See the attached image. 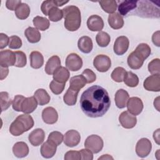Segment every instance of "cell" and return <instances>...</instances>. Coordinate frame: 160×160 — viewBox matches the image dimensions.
Returning a JSON list of instances; mask_svg holds the SVG:
<instances>
[{"mask_svg":"<svg viewBox=\"0 0 160 160\" xmlns=\"http://www.w3.org/2000/svg\"><path fill=\"white\" fill-rule=\"evenodd\" d=\"M80 106L83 112L88 117L99 118L108 111L111 100L104 88L94 85L82 92L80 98Z\"/></svg>","mask_w":160,"mask_h":160,"instance_id":"cell-1","label":"cell"},{"mask_svg":"<svg viewBox=\"0 0 160 160\" xmlns=\"http://www.w3.org/2000/svg\"><path fill=\"white\" fill-rule=\"evenodd\" d=\"M62 11L64 18L65 28L69 31H77L81 24V15L79 9L75 6H68Z\"/></svg>","mask_w":160,"mask_h":160,"instance_id":"cell-2","label":"cell"},{"mask_svg":"<svg viewBox=\"0 0 160 160\" xmlns=\"http://www.w3.org/2000/svg\"><path fill=\"white\" fill-rule=\"evenodd\" d=\"M34 124L32 116L24 113L18 116L11 123L9 127V132L14 136H19L31 129Z\"/></svg>","mask_w":160,"mask_h":160,"instance_id":"cell-3","label":"cell"},{"mask_svg":"<svg viewBox=\"0 0 160 160\" xmlns=\"http://www.w3.org/2000/svg\"><path fill=\"white\" fill-rule=\"evenodd\" d=\"M135 9H136V11L132 12L131 14H135L142 18H159V8L158 6L155 5L154 2L137 1V7Z\"/></svg>","mask_w":160,"mask_h":160,"instance_id":"cell-4","label":"cell"},{"mask_svg":"<svg viewBox=\"0 0 160 160\" xmlns=\"http://www.w3.org/2000/svg\"><path fill=\"white\" fill-rule=\"evenodd\" d=\"M104 146L102 139L98 135L92 134L89 136L84 142L86 148L91 150L93 153H98L100 152Z\"/></svg>","mask_w":160,"mask_h":160,"instance_id":"cell-5","label":"cell"},{"mask_svg":"<svg viewBox=\"0 0 160 160\" xmlns=\"http://www.w3.org/2000/svg\"><path fill=\"white\" fill-rule=\"evenodd\" d=\"M94 68L99 72H104L109 70L111 66V60L109 56L104 54L96 56L93 61Z\"/></svg>","mask_w":160,"mask_h":160,"instance_id":"cell-6","label":"cell"},{"mask_svg":"<svg viewBox=\"0 0 160 160\" xmlns=\"http://www.w3.org/2000/svg\"><path fill=\"white\" fill-rule=\"evenodd\" d=\"M151 149V142L148 138H145L140 139L136 145V154L141 158L147 157L149 154Z\"/></svg>","mask_w":160,"mask_h":160,"instance_id":"cell-7","label":"cell"},{"mask_svg":"<svg viewBox=\"0 0 160 160\" xmlns=\"http://www.w3.org/2000/svg\"><path fill=\"white\" fill-rule=\"evenodd\" d=\"M66 66L71 71H77L82 68V60L78 54L71 53L66 59Z\"/></svg>","mask_w":160,"mask_h":160,"instance_id":"cell-8","label":"cell"},{"mask_svg":"<svg viewBox=\"0 0 160 160\" xmlns=\"http://www.w3.org/2000/svg\"><path fill=\"white\" fill-rule=\"evenodd\" d=\"M16 59L15 52L9 49L1 50L0 52V65L2 67L14 66Z\"/></svg>","mask_w":160,"mask_h":160,"instance_id":"cell-9","label":"cell"},{"mask_svg":"<svg viewBox=\"0 0 160 160\" xmlns=\"http://www.w3.org/2000/svg\"><path fill=\"white\" fill-rule=\"evenodd\" d=\"M119 121L124 128L131 129L136 126L137 118L136 116L131 114L128 111H125L119 115Z\"/></svg>","mask_w":160,"mask_h":160,"instance_id":"cell-10","label":"cell"},{"mask_svg":"<svg viewBox=\"0 0 160 160\" xmlns=\"http://www.w3.org/2000/svg\"><path fill=\"white\" fill-rule=\"evenodd\" d=\"M143 86L147 91L159 92L160 91V74H152L144 81Z\"/></svg>","mask_w":160,"mask_h":160,"instance_id":"cell-11","label":"cell"},{"mask_svg":"<svg viewBox=\"0 0 160 160\" xmlns=\"http://www.w3.org/2000/svg\"><path fill=\"white\" fill-rule=\"evenodd\" d=\"M128 111L134 116L139 115L143 109V102L138 97H131L129 98L127 102Z\"/></svg>","mask_w":160,"mask_h":160,"instance_id":"cell-12","label":"cell"},{"mask_svg":"<svg viewBox=\"0 0 160 160\" xmlns=\"http://www.w3.org/2000/svg\"><path fill=\"white\" fill-rule=\"evenodd\" d=\"M129 46V41L128 38L125 36H121L116 39L113 50L115 54L121 56L124 54L128 49Z\"/></svg>","mask_w":160,"mask_h":160,"instance_id":"cell-13","label":"cell"},{"mask_svg":"<svg viewBox=\"0 0 160 160\" xmlns=\"http://www.w3.org/2000/svg\"><path fill=\"white\" fill-rule=\"evenodd\" d=\"M63 141L65 145L72 148L78 145L80 142L81 135L76 130H69L65 133Z\"/></svg>","mask_w":160,"mask_h":160,"instance_id":"cell-14","label":"cell"},{"mask_svg":"<svg viewBox=\"0 0 160 160\" xmlns=\"http://www.w3.org/2000/svg\"><path fill=\"white\" fill-rule=\"evenodd\" d=\"M42 119L43 121L48 124L56 123L58 119V114L52 107H47L42 110Z\"/></svg>","mask_w":160,"mask_h":160,"instance_id":"cell-15","label":"cell"},{"mask_svg":"<svg viewBox=\"0 0 160 160\" xmlns=\"http://www.w3.org/2000/svg\"><path fill=\"white\" fill-rule=\"evenodd\" d=\"M87 26L91 31H101L104 28V21L98 15H92L87 20Z\"/></svg>","mask_w":160,"mask_h":160,"instance_id":"cell-16","label":"cell"},{"mask_svg":"<svg viewBox=\"0 0 160 160\" xmlns=\"http://www.w3.org/2000/svg\"><path fill=\"white\" fill-rule=\"evenodd\" d=\"M45 138V132L41 128H37L33 130L28 136L29 142L33 146H38L41 144Z\"/></svg>","mask_w":160,"mask_h":160,"instance_id":"cell-17","label":"cell"},{"mask_svg":"<svg viewBox=\"0 0 160 160\" xmlns=\"http://www.w3.org/2000/svg\"><path fill=\"white\" fill-rule=\"evenodd\" d=\"M38 104L34 96L25 98L21 104V112L25 114L31 113L37 108Z\"/></svg>","mask_w":160,"mask_h":160,"instance_id":"cell-18","label":"cell"},{"mask_svg":"<svg viewBox=\"0 0 160 160\" xmlns=\"http://www.w3.org/2000/svg\"><path fill=\"white\" fill-rule=\"evenodd\" d=\"M129 98V94L126 90L123 89H120L118 90L115 94L114 97V101L116 106L119 109H122L125 108L127 105Z\"/></svg>","mask_w":160,"mask_h":160,"instance_id":"cell-19","label":"cell"},{"mask_svg":"<svg viewBox=\"0 0 160 160\" xmlns=\"http://www.w3.org/2000/svg\"><path fill=\"white\" fill-rule=\"evenodd\" d=\"M137 7V1L130 0L122 1L118 6V11L122 16H126L128 13H131Z\"/></svg>","mask_w":160,"mask_h":160,"instance_id":"cell-20","label":"cell"},{"mask_svg":"<svg viewBox=\"0 0 160 160\" xmlns=\"http://www.w3.org/2000/svg\"><path fill=\"white\" fill-rule=\"evenodd\" d=\"M57 149V146L47 140L45 142L42 144L41 147V154L42 156L44 158H51L53 157Z\"/></svg>","mask_w":160,"mask_h":160,"instance_id":"cell-21","label":"cell"},{"mask_svg":"<svg viewBox=\"0 0 160 160\" xmlns=\"http://www.w3.org/2000/svg\"><path fill=\"white\" fill-rule=\"evenodd\" d=\"M61 66V60L59 56L54 55L51 56L48 60L45 66V72L49 75L53 73Z\"/></svg>","mask_w":160,"mask_h":160,"instance_id":"cell-22","label":"cell"},{"mask_svg":"<svg viewBox=\"0 0 160 160\" xmlns=\"http://www.w3.org/2000/svg\"><path fill=\"white\" fill-rule=\"evenodd\" d=\"M29 151L28 146L26 142L22 141L16 142L12 147L13 154L16 157L19 158L26 157L28 155Z\"/></svg>","mask_w":160,"mask_h":160,"instance_id":"cell-23","label":"cell"},{"mask_svg":"<svg viewBox=\"0 0 160 160\" xmlns=\"http://www.w3.org/2000/svg\"><path fill=\"white\" fill-rule=\"evenodd\" d=\"M78 47L83 53H89L92 51L93 47L92 39L87 36L81 37L78 42Z\"/></svg>","mask_w":160,"mask_h":160,"instance_id":"cell-24","label":"cell"},{"mask_svg":"<svg viewBox=\"0 0 160 160\" xmlns=\"http://www.w3.org/2000/svg\"><path fill=\"white\" fill-rule=\"evenodd\" d=\"M144 60L140 57L134 51L132 52L128 57L127 62L129 67L132 69H138L141 68Z\"/></svg>","mask_w":160,"mask_h":160,"instance_id":"cell-25","label":"cell"},{"mask_svg":"<svg viewBox=\"0 0 160 160\" xmlns=\"http://www.w3.org/2000/svg\"><path fill=\"white\" fill-rule=\"evenodd\" d=\"M108 23L111 28L114 29H119L124 26V19L118 12L110 14L108 16Z\"/></svg>","mask_w":160,"mask_h":160,"instance_id":"cell-26","label":"cell"},{"mask_svg":"<svg viewBox=\"0 0 160 160\" xmlns=\"http://www.w3.org/2000/svg\"><path fill=\"white\" fill-rule=\"evenodd\" d=\"M70 73L69 70L63 66H60L54 73H53V79L61 82L66 83L69 79Z\"/></svg>","mask_w":160,"mask_h":160,"instance_id":"cell-27","label":"cell"},{"mask_svg":"<svg viewBox=\"0 0 160 160\" xmlns=\"http://www.w3.org/2000/svg\"><path fill=\"white\" fill-rule=\"evenodd\" d=\"M30 64L34 69H39L44 64V58L42 54L39 51H32L30 54Z\"/></svg>","mask_w":160,"mask_h":160,"instance_id":"cell-28","label":"cell"},{"mask_svg":"<svg viewBox=\"0 0 160 160\" xmlns=\"http://www.w3.org/2000/svg\"><path fill=\"white\" fill-rule=\"evenodd\" d=\"M24 35L30 43L38 42L41 38L40 32L32 27H28L24 31Z\"/></svg>","mask_w":160,"mask_h":160,"instance_id":"cell-29","label":"cell"},{"mask_svg":"<svg viewBox=\"0 0 160 160\" xmlns=\"http://www.w3.org/2000/svg\"><path fill=\"white\" fill-rule=\"evenodd\" d=\"M86 84V79L82 75L73 76L69 80V88L77 91H79L81 89L85 86Z\"/></svg>","mask_w":160,"mask_h":160,"instance_id":"cell-30","label":"cell"},{"mask_svg":"<svg viewBox=\"0 0 160 160\" xmlns=\"http://www.w3.org/2000/svg\"><path fill=\"white\" fill-rule=\"evenodd\" d=\"M34 96L36 99L38 103L40 106H44L49 102L51 98L48 92L44 89H37L34 94Z\"/></svg>","mask_w":160,"mask_h":160,"instance_id":"cell-31","label":"cell"},{"mask_svg":"<svg viewBox=\"0 0 160 160\" xmlns=\"http://www.w3.org/2000/svg\"><path fill=\"white\" fill-rule=\"evenodd\" d=\"M79 91L72 89L69 88L63 96V101L68 106H74L77 102V98Z\"/></svg>","mask_w":160,"mask_h":160,"instance_id":"cell-32","label":"cell"},{"mask_svg":"<svg viewBox=\"0 0 160 160\" xmlns=\"http://www.w3.org/2000/svg\"><path fill=\"white\" fill-rule=\"evenodd\" d=\"M32 22H33L34 26L37 29H39L42 31L48 29L50 26L49 20L42 16H36L35 18H33Z\"/></svg>","mask_w":160,"mask_h":160,"instance_id":"cell-33","label":"cell"},{"mask_svg":"<svg viewBox=\"0 0 160 160\" xmlns=\"http://www.w3.org/2000/svg\"><path fill=\"white\" fill-rule=\"evenodd\" d=\"M30 14L29 6L24 2H22L15 11L16 17L19 19H25L28 18Z\"/></svg>","mask_w":160,"mask_h":160,"instance_id":"cell-34","label":"cell"},{"mask_svg":"<svg viewBox=\"0 0 160 160\" xmlns=\"http://www.w3.org/2000/svg\"><path fill=\"white\" fill-rule=\"evenodd\" d=\"M123 81L125 83V84L127 85L128 86L134 88L138 85L139 78L136 74L133 73L132 72L126 71Z\"/></svg>","mask_w":160,"mask_h":160,"instance_id":"cell-35","label":"cell"},{"mask_svg":"<svg viewBox=\"0 0 160 160\" xmlns=\"http://www.w3.org/2000/svg\"><path fill=\"white\" fill-rule=\"evenodd\" d=\"M99 3L103 9V11L107 13L112 14L114 13L117 9V2L114 0L110 1H100Z\"/></svg>","mask_w":160,"mask_h":160,"instance_id":"cell-36","label":"cell"},{"mask_svg":"<svg viewBox=\"0 0 160 160\" xmlns=\"http://www.w3.org/2000/svg\"><path fill=\"white\" fill-rule=\"evenodd\" d=\"M134 51L140 57H141L144 60H145L150 55L151 50V48L148 44L141 43L136 47Z\"/></svg>","mask_w":160,"mask_h":160,"instance_id":"cell-37","label":"cell"},{"mask_svg":"<svg viewBox=\"0 0 160 160\" xmlns=\"http://www.w3.org/2000/svg\"><path fill=\"white\" fill-rule=\"evenodd\" d=\"M96 41L97 44L100 47L104 48L109 44L111 38L107 32L104 31H99L96 36Z\"/></svg>","mask_w":160,"mask_h":160,"instance_id":"cell-38","label":"cell"},{"mask_svg":"<svg viewBox=\"0 0 160 160\" xmlns=\"http://www.w3.org/2000/svg\"><path fill=\"white\" fill-rule=\"evenodd\" d=\"M126 72V71L124 68L122 67H117L112 71L111 77L113 81L117 82H121L123 81Z\"/></svg>","mask_w":160,"mask_h":160,"instance_id":"cell-39","label":"cell"},{"mask_svg":"<svg viewBox=\"0 0 160 160\" xmlns=\"http://www.w3.org/2000/svg\"><path fill=\"white\" fill-rule=\"evenodd\" d=\"M48 16L50 21L58 22L63 18V13L62 9H59L58 7H53L49 10Z\"/></svg>","mask_w":160,"mask_h":160,"instance_id":"cell-40","label":"cell"},{"mask_svg":"<svg viewBox=\"0 0 160 160\" xmlns=\"http://www.w3.org/2000/svg\"><path fill=\"white\" fill-rule=\"evenodd\" d=\"M0 101L2 112L8 109L12 103V101L8 92L6 91H2L0 92Z\"/></svg>","mask_w":160,"mask_h":160,"instance_id":"cell-41","label":"cell"},{"mask_svg":"<svg viewBox=\"0 0 160 160\" xmlns=\"http://www.w3.org/2000/svg\"><path fill=\"white\" fill-rule=\"evenodd\" d=\"M64 139V136L59 131H52L48 136V140L52 142L57 146L60 145Z\"/></svg>","mask_w":160,"mask_h":160,"instance_id":"cell-42","label":"cell"},{"mask_svg":"<svg viewBox=\"0 0 160 160\" xmlns=\"http://www.w3.org/2000/svg\"><path fill=\"white\" fill-rule=\"evenodd\" d=\"M14 52L16 56V63L14 66L18 68L24 67L27 63V58L25 53L21 51H15Z\"/></svg>","mask_w":160,"mask_h":160,"instance_id":"cell-43","label":"cell"},{"mask_svg":"<svg viewBox=\"0 0 160 160\" xmlns=\"http://www.w3.org/2000/svg\"><path fill=\"white\" fill-rule=\"evenodd\" d=\"M65 86L66 83H61L55 80H52L49 84V88L52 93L58 95L63 91Z\"/></svg>","mask_w":160,"mask_h":160,"instance_id":"cell-44","label":"cell"},{"mask_svg":"<svg viewBox=\"0 0 160 160\" xmlns=\"http://www.w3.org/2000/svg\"><path fill=\"white\" fill-rule=\"evenodd\" d=\"M160 60L159 58L152 59L148 64V70L151 74H160Z\"/></svg>","mask_w":160,"mask_h":160,"instance_id":"cell-45","label":"cell"},{"mask_svg":"<svg viewBox=\"0 0 160 160\" xmlns=\"http://www.w3.org/2000/svg\"><path fill=\"white\" fill-rule=\"evenodd\" d=\"M22 41L19 37L16 35L11 36L9 38L8 46L10 49H18L22 46Z\"/></svg>","mask_w":160,"mask_h":160,"instance_id":"cell-46","label":"cell"},{"mask_svg":"<svg viewBox=\"0 0 160 160\" xmlns=\"http://www.w3.org/2000/svg\"><path fill=\"white\" fill-rule=\"evenodd\" d=\"M53 7H57L55 0L44 1L41 4V10L45 16H48L49 10Z\"/></svg>","mask_w":160,"mask_h":160,"instance_id":"cell-47","label":"cell"},{"mask_svg":"<svg viewBox=\"0 0 160 160\" xmlns=\"http://www.w3.org/2000/svg\"><path fill=\"white\" fill-rule=\"evenodd\" d=\"M24 98H25L24 96L19 94H18L14 96L12 101V106L14 110L18 112L21 111V104Z\"/></svg>","mask_w":160,"mask_h":160,"instance_id":"cell-48","label":"cell"},{"mask_svg":"<svg viewBox=\"0 0 160 160\" xmlns=\"http://www.w3.org/2000/svg\"><path fill=\"white\" fill-rule=\"evenodd\" d=\"M86 79V83H92L96 79V74L90 69H84L81 74Z\"/></svg>","mask_w":160,"mask_h":160,"instance_id":"cell-49","label":"cell"},{"mask_svg":"<svg viewBox=\"0 0 160 160\" xmlns=\"http://www.w3.org/2000/svg\"><path fill=\"white\" fill-rule=\"evenodd\" d=\"M65 160H80L81 156L79 151H69L64 155Z\"/></svg>","mask_w":160,"mask_h":160,"instance_id":"cell-50","label":"cell"},{"mask_svg":"<svg viewBox=\"0 0 160 160\" xmlns=\"http://www.w3.org/2000/svg\"><path fill=\"white\" fill-rule=\"evenodd\" d=\"M21 3V0H8L6 2V6L11 11H16Z\"/></svg>","mask_w":160,"mask_h":160,"instance_id":"cell-51","label":"cell"},{"mask_svg":"<svg viewBox=\"0 0 160 160\" xmlns=\"http://www.w3.org/2000/svg\"><path fill=\"white\" fill-rule=\"evenodd\" d=\"M81 156V159L83 160H92L93 159V154L92 152L86 148V149H82L79 151Z\"/></svg>","mask_w":160,"mask_h":160,"instance_id":"cell-52","label":"cell"},{"mask_svg":"<svg viewBox=\"0 0 160 160\" xmlns=\"http://www.w3.org/2000/svg\"><path fill=\"white\" fill-rule=\"evenodd\" d=\"M9 38L4 33H0V49H2L9 44Z\"/></svg>","mask_w":160,"mask_h":160,"instance_id":"cell-53","label":"cell"},{"mask_svg":"<svg viewBox=\"0 0 160 160\" xmlns=\"http://www.w3.org/2000/svg\"><path fill=\"white\" fill-rule=\"evenodd\" d=\"M159 31L154 32L152 36V41L154 45L159 47Z\"/></svg>","mask_w":160,"mask_h":160,"instance_id":"cell-54","label":"cell"},{"mask_svg":"<svg viewBox=\"0 0 160 160\" xmlns=\"http://www.w3.org/2000/svg\"><path fill=\"white\" fill-rule=\"evenodd\" d=\"M8 73H9L8 68L1 66V78H0V79L3 80L4 79H5L7 77Z\"/></svg>","mask_w":160,"mask_h":160,"instance_id":"cell-55","label":"cell"},{"mask_svg":"<svg viewBox=\"0 0 160 160\" xmlns=\"http://www.w3.org/2000/svg\"><path fill=\"white\" fill-rule=\"evenodd\" d=\"M159 129H158L153 133V138L158 144H159Z\"/></svg>","mask_w":160,"mask_h":160,"instance_id":"cell-56","label":"cell"},{"mask_svg":"<svg viewBox=\"0 0 160 160\" xmlns=\"http://www.w3.org/2000/svg\"><path fill=\"white\" fill-rule=\"evenodd\" d=\"M56 4L57 7H61L64 5L65 4L68 3L69 1H59V0H55Z\"/></svg>","mask_w":160,"mask_h":160,"instance_id":"cell-57","label":"cell"},{"mask_svg":"<svg viewBox=\"0 0 160 160\" xmlns=\"http://www.w3.org/2000/svg\"><path fill=\"white\" fill-rule=\"evenodd\" d=\"M154 108H156V109L159 111V97H157L155 99H154Z\"/></svg>","mask_w":160,"mask_h":160,"instance_id":"cell-58","label":"cell"},{"mask_svg":"<svg viewBox=\"0 0 160 160\" xmlns=\"http://www.w3.org/2000/svg\"><path fill=\"white\" fill-rule=\"evenodd\" d=\"M99 159H113V158L109 154H104L98 158V160Z\"/></svg>","mask_w":160,"mask_h":160,"instance_id":"cell-59","label":"cell"}]
</instances>
